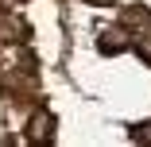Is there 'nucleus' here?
<instances>
[{
	"mask_svg": "<svg viewBox=\"0 0 151 147\" xmlns=\"http://www.w3.org/2000/svg\"><path fill=\"white\" fill-rule=\"evenodd\" d=\"M54 128H58V116L50 108H35L23 136H27V143H54Z\"/></svg>",
	"mask_w": 151,
	"mask_h": 147,
	"instance_id": "1",
	"label": "nucleus"
},
{
	"mask_svg": "<svg viewBox=\"0 0 151 147\" xmlns=\"http://www.w3.org/2000/svg\"><path fill=\"white\" fill-rule=\"evenodd\" d=\"M27 35H31V27H27V19L16 8H4V12H0V43H23Z\"/></svg>",
	"mask_w": 151,
	"mask_h": 147,
	"instance_id": "2",
	"label": "nucleus"
},
{
	"mask_svg": "<svg viewBox=\"0 0 151 147\" xmlns=\"http://www.w3.org/2000/svg\"><path fill=\"white\" fill-rule=\"evenodd\" d=\"M97 47H101V54H116V50H128V47H132V39H128V27H124V31H116V27H112V31H105Z\"/></svg>",
	"mask_w": 151,
	"mask_h": 147,
	"instance_id": "3",
	"label": "nucleus"
},
{
	"mask_svg": "<svg viewBox=\"0 0 151 147\" xmlns=\"http://www.w3.org/2000/svg\"><path fill=\"white\" fill-rule=\"evenodd\" d=\"M120 23H124V27H151V16H147L143 8H124Z\"/></svg>",
	"mask_w": 151,
	"mask_h": 147,
	"instance_id": "4",
	"label": "nucleus"
},
{
	"mask_svg": "<svg viewBox=\"0 0 151 147\" xmlns=\"http://www.w3.org/2000/svg\"><path fill=\"white\" fill-rule=\"evenodd\" d=\"M132 143H151V120H143V124L132 128Z\"/></svg>",
	"mask_w": 151,
	"mask_h": 147,
	"instance_id": "5",
	"label": "nucleus"
},
{
	"mask_svg": "<svg viewBox=\"0 0 151 147\" xmlns=\"http://www.w3.org/2000/svg\"><path fill=\"white\" fill-rule=\"evenodd\" d=\"M19 4H27V0H0V8H19Z\"/></svg>",
	"mask_w": 151,
	"mask_h": 147,
	"instance_id": "6",
	"label": "nucleus"
},
{
	"mask_svg": "<svg viewBox=\"0 0 151 147\" xmlns=\"http://www.w3.org/2000/svg\"><path fill=\"white\" fill-rule=\"evenodd\" d=\"M93 4H97V0H93Z\"/></svg>",
	"mask_w": 151,
	"mask_h": 147,
	"instance_id": "7",
	"label": "nucleus"
}]
</instances>
